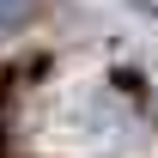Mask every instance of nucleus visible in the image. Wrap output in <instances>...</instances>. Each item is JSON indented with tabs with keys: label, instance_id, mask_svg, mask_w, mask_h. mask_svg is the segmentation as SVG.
Segmentation results:
<instances>
[{
	"label": "nucleus",
	"instance_id": "nucleus-1",
	"mask_svg": "<svg viewBox=\"0 0 158 158\" xmlns=\"http://www.w3.org/2000/svg\"><path fill=\"white\" fill-rule=\"evenodd\" d=\"M37 6H43V0H0V37H12L19 24H31Z\"/></svg>",
	"mask_w": 158,
	"mask_h": 158
}]
</instances>
